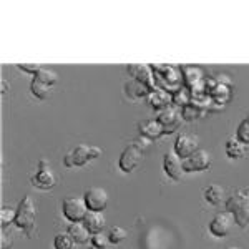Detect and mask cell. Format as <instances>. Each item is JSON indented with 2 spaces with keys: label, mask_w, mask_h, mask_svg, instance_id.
<instances>
[{
  "label": "cell",
  "mask_w": 249,
  "mask_h": 249,
  "mask_svg": "<svg viewBox=\"0 0 249 249\" xmlns=\"http://www.w3.org/2000/svg\"><path fill=\"white\" fill-rule=\"evenodd\" d=\"M128 73L133 80H138V82L144 83L151 91L156 90V83H155V75H153V70L151 67H146V65H128L126 67Z\"/></svg>",
  "instance_id": "14"
},
{
  "label": "cell",
  "mask_w": 249,
  "mask_h": 249,
  "mask_svg": "<svg viewBox=\"0 0 249 249\" xmlns=\"http://www.w3.org/2000/svg\"><path fill=\"white\" fill-rule=\"evenodd\" d=\"M67 232L73 238L75 244H87V243H90V239H91V232L87 230L83 221L82 223H71L70 226H68Z\"/></svg>",
  "instance_id": "18"
},
{
  "label": "cell",
  "mask_w": 249,
  "mask_h": 249,
  "mask_svg": "<svg viewBox=\"0 0 249 249\" xmlns=\"http://www.w3.org/2000/svg\"><path fill=\"white\" fill-rule=\"evenodd\" d=\"M155 75L156 88H161L170 93H175L179 87H183V78L179 77L178 68L170 65H153L151 67Z\"/></svg>",
  "instance_id": "5"
},
{
  "label": "cell",
  "mask_w": 249,
  "mask_h": 249,
  "mask_svg": "<svg viewBox=\"0 0 249 249\" xmlns=\"http://www.w3.org/2000/svg\"><path fill=\"white\" fill-rule=\"evenodd\" d=\"M102 148L98 146H91L87 143H80L73 148L71 151H68L63 158V166L65 168H80L85 166L87 163L93 161V160L102 156Z\"/></svg>",
  "instance_id": "4"
},
{
  "label": "cell",
  "mask_w": 249,
  "mask_h": 249,
  "mask_svg": "<svg viewBox=\"0 0 249 249\" xmlns=\"http://www.w3.org/2000/svg\"><path fill=\"white\" fill-rule=\"evenodd\" d=\"M83 224H85L87 230L90 231L91 234H96V232H103V228H105L107 221L102 213L88 211V214L85 216V219H83Z\"/></svg>",
  "instance_id": "19"
},
{
  "label": "cell",
  "mask_w": 249,
  "mask_h": 249,
  "mask_svg": "<svg viewBox=\"0 0 249 249\" xmlns=\"http://www.w3.org/2000/svg\"><path fill=\"white\" fill-rule=\"evenodd\" d=\"M163 170L175 181H179L184 175V168H183V158H179L175 151L166 153L163 158Z\"/></svg>",
  "instance_id": "13"
},
{
  "label": "cell",
  "mask_w": 249,
  "mask_h": 249,
  "mask_svg": "<svg viewBox=\"0 0 249 249\" xmlns=\"http://www.w3.org/2000/svg\"><path fill=\"white\" fill-rule=\"evenodd\" d=\"M75 241L68 232H58L53 239V248L55 249H73Z\"/></svg>",
  "instance_id": "28"
},
{
  "label": "cell",
  "mask_w": 249,
  "mask_h": 249,
  "mask_svg": "<svg viewBox=\"0 0 249 249\" xmlns=\"http://www.w3.org/2000/svg\"><path fill=\"white\" fill-rule=\"evenodd\" d=\"M35 221H37V206H35L32 196H23V199L17 206V216H15V226L20 231L25 232L32 238L35 232Z\"/></svg>",
  "instance_id": "3"
},
{
  "label": "cell",
  "mask_w": 249,
  "mask_h": 249,
  "mask_svg": "<svg viewBox=\"0 0 249 249\" xmlns=\"http://www.w3.org/2000/svg\"><path fill=\"white\" fill-rule=\"evenodd\" d=\"M62 213L70 223H82L88 214V208L85 199L78 196H68L62 203Z\"/></svg>",
  "instance_id": "7"
},
{
  "label": "cell",
  "mask_w": 249,
  "mask_h": 249,
  "mask_svg": "<svg viewBox=\"0 0 249 249\" xmlns=\"http://www.w3.org/2000/svg\"><path fill=\"white\" fill-rule=\"evenodd\" d=\"M150 142H151V140L142 136V138L133 140V142L128 144V146L122 151V155H120V160H118V168H120V170H122L123 173H131V171H133L135 168L142 163L144 151L150 148Z\"/></svg>",
  "instance_id": "1"
},
{
  "label": "cell",
  "mask_w": 249,
  "mask_h": 249,
  "mask_svg": "<svg viewBox=\"0 0 249 249\" xmlns=\"http://www.w3.org/2000/svg\"><path fill=\"white\" fill-rule=\"evenodd\" d=\"M30 91H32V95L37 96V98L45 100L47 96L52 93V87L47 85V83H43V82H40L38 78H34L30 83Z\"/></svg>",
  "instance_id": "24"
},
{
  "label": "cell",
  "mask_w": 249,
  "mask_h": 249,
  "mask_svg": "<svg viewBox=\"0 0 249 249\" xmlns=\"http://www.w3.org/2000/svg\"><path fill=\"white\" fill-rule=\"evenodd\" d=\"M138 130H140V135L148 140L161 138L164 135V130L158 120H143V122L138 123Z\"/></svg>",
  "instance_id": "15"
},
{
  "label": "cell",
  "mask_w": 249,
  "mask_h": 249,
  "mask_svg": "<svg viewBox=\"0 0 249 249\" xmlns=\"http://www.w3.org/2000/svg\"><path fill=\"white\" fill-rule=\"evenodd\" d=\"M232 224H234V218L231 213H218L210 223V232L214 238H226L232 230Z\"/></svg>",
  "instance_id": "9"
},
{
  "label": "cell",
  "mask_w": 249,
  "mask_h": 249,
  "mask_svg": "<svg viewBox=\"0 0 249 249\" xmlns=\"http://www.w3.org/2000/svg\"><path fill=\"white\" fill-rule=\"evenodd\" d=\"M193 98V93L190 91L188 87H179L175 93H171V103H175L176 107H186L188 103L191 102Z\"/></svg>",
  "instance_id": "23"
},
{
  "label": "cell",
  "mask_w": 249,
  "mask_h": 249,
  "mask_svg": "<svg viewBox=\"0 0 249 249\" xmlns=\"http://www.w3.org/2000/svg\"><path fill=\"white\" fill-rule=\"evenodd\" d=\"M146 98H148L150 107L155 108V110H158V111L171 107V93L166 90H161V88H156V90L150 91V95H148Z\"/></svg>",
  "instance_id": "16"
},
{
  "label": "cell",
  "mask_w": 249,
  "mask_h": 249,
  "mask_svg": "<svg viewBox=\"0 0 249 249\" xmlns=\"http://www.w3.org/2000/svg\"><path fill=\"white\" fill-rule=\"evenodd\" d=\"M160 123H161L163 130H164V135H170L173 131H176L181 124L183 118H181V111H178V108L175 107H168L161 110L156 116Z\"/></svg>",
  "instance_id": "11"
},
{
  "label": "cell",
  "mask_w": 249,
  "mask_h": 249,
  "mask_svg": "<svg viewBox=\"0 0 249 249\" xmlns=\"http://www.w3.org/2000/svg\"><path fill=\"white\" fill-rule=\"evenodd\" d=\"M15 216H17V210L2 206V210H0V228H2V231H5L10 224H15Z\"/></svg>",
  "instance_id": "26"
},
{
  "label": "cell",
  "mask_w": 249,
  "mask_h": 249,
  "mask_svg": "<svg viewBox=\"0 0 249 249\" xmlns=\"http://www.w3.org/2000/svg\"><path fill=\"white\" fill-rule=\"evenodd\" d=\"M30 183L34 188L42 191H50L57 186V176H55V173L50 166V161L47 158H40L37 171L30 178Z\"/></svg>",
  "instance_id": "6"
},
{
  "label": "cell",
  "mask_w": 249,
  "mask_h": 249,
  "mask_svg": "<svg viewBox=\"0 0 249 249\" xmlns=\"http://www.w3.org/2000/svg\"><path fill=\"white\" fill-rule=\"evenodd\" d=\"M198 148V136L191 135V133H179L175 140V153L179 158L186 160L188 156H191L193 153H196Z\"/></svg>",
  "instance_id": "12"
},
{
  "label": "cell",
  "mask_w": 249,
  "mask_h": 249,
  "mask_svg": "<svg viewBox=\"0 0 249 249\" xmlns=\"http://www.w3.org/2000/svg\"><path fill=\"white\" fill-rule=\"evenodd\" d=\"M226 211L231 213L239 228L249 226V190H238L226 199Z\"/></svg>",
  "instance_id": "2"
},
{
  "label": "cell",
  "mask_w": 249,
  "mask_h": 249,
  "mask_svg": "<svg viewBox=\"0 0 249 249\" xmlns=\"http://www.w3.org/2000/svg\"><path fill=\"white\" fill-rule=\"evenodd\" d=\"M34 78H38L40 82L47 83V85L53 87L55 83L58 82V73L55 70H52V68H47V67H42L40 68V71L37 75H35Z\"/></svg>",
  "instance_id": "27"
},
{
  "label": "cell",
  "mask_w": 249,
  "mask_h": 249,
  "mask_svg": "<svg viewBox=\"0 0 249 249\" xmlns=\"http://www.w3.org/2000/svg\"><path fill=\"white\" fill-rule=\"evenodd\" d=\"M224 151H226V156L231 160H239L244 158L248 155V144L241 143L238 138H230L224 144Z\"/></svg>",
  "instance_id": "17"
},
{
  "label": "cell",
  "mask_w": 249,
  "mask_h": 249,
  "mask_svg": "<svg viewBox=\"0 0 249 249\" xmlns=\"http://www.w3.org/2000/svg\"><path fill=\"white\" fill-rule=\"evenodd\" d=\"M83 199L87 203L88 211L103 213L108 206V193L105 188H100V186L88 188L83 193Z\"/></svg>",
  "instance_id": "8"
},
{
  "label": "cell",
  "mask_w": 249,
  "mask_h": 249,
  "mask_svg": "<svg viewBox=\"0 0 249 249\" xmlns=\"http://www.w3.org/2000/svg\"><path fill=\"white\" fill-rule=\"evenodd\" d=\"M150 88H148L144 83L138 82V80H128L126 83H124V93H126L130 98L133 100H140V98H144V96L150 95Z\"/></svg>",
  "instance_id": "20"
},
{
  "label": "cell",
  "mask_w": 249,
  "mask_h": 249,
  "mask_svg": "<svg viewBox=\"0 0 249 249\" xmlns=\"http://www.w3.org/2000/svg\"><path fill=\"white\" fill-rule=\"evenodd\" d=\"M203 196L206 199V203L213 204V206H218V204L223 203L224 198V188L221 184H210V186L204 188Z\"/></svg>",
  "instance_id": "21"
},
{
  "label": "cell",
  "mask_w": 249,
  "mask_h": 249,
  "mask_svg": "<svg viewBox=\"0 0 249 249\" xmlns=\"http://www.w3.org/2000/svg\"><path fill=\"white\" fill-rule=\"evenodd\" d=\"M203 113H204V110L196 102H193V100L186 107L181 108V118L184 122H195V120L199 118Z\"/></svg>",
  "instance_id": "22"
},
{
  "label": "cell",
  "mask_w": 249,
  "mask_h": 249,
  "mask_svg": "<svg viewBox=\"0 0 249 249\" xmlns=\"http://www.w3.org/2000/svg\"><path fill=\"white\" fill-rule=\"evenodd\" d=\"M40 68H42L40 65H25V63H23V65H18V70L27 71V73H32L34 77L40 71Z\"/></svg>",
  "instance_id": "32"
},
{
  "label": "cell",
  "mask_w": 249,
  "mask_h": 249,
  "mask_svg": "<svg viewBox=\"0 0 249 249\" xmlns=\"http://www.w3.org/2000/svg\"><path fill=\"white\" fill-rule=\"evenodd\" d=\"M183 71H184L183 82H184V87H188V88H195V83L199 82V80L203 78V73H201V70H199V68L184 67Z\"/></svg>",
  "instance_id": "25"
},
{
  "label": "cell",
  "mask_w": 249,
  "mask_h": 249,
  "mask_svg": "<svg viewBox=\"0 0 249 249\" xmlns=\"http://www.w3.org/2000/svg\"><path fill=\"white\" fill-rule=\"evenodd\" d=\"M236 138H238L241 143L249 146V113L241 120V123L238 124V128H236Z\"/></svg>",
  "instance_id": "29"
},
{
  "label": "cell",
  "mask_w": 249,
  "mask_h": 249,
  "mask_svg": "<svg viewBox=\"0 0 249 249\" xmlns=\"http://www.w3.org/2000/svg\"><path fill=\"white\" fill-rule=\"evenodd\" d=\"M0 248L2 249H10L12 248V238L9 239V236H7L5 232H2V244H0Z\"/></svg>",
  "instance_id": "33"
},
{
  "label": "cell",
  "mask_w": 249,
  "mask_h": 249,
  "mask_svg": "<svg viewBox=\"0 0 249 249\" xmlns=\"http://www.w3.org/2000/svg\"><path fill=\"white\" fill-rule=\"evenodd\" d=\"M108 241H110L111 244H120L122 241L126 239V236H128V232L122 226H113L110 231H108Z\"/></svg>",
  "instance_id": "30"
},
{
  "label": "cell",
  "mask_w": 249,
  "mask_h": 249,
  "mask_svg": "<svg viewBox=\"0 0 249 249\" xmlns=\"http://www.w3.org/2000/svg\"><path fill=\"white\" fill-rule=\"evenodd\" d=\"M226 249H241V248H238V246H230V248H226Z\"/></svg>",
  "instance_id": "34"
},
{
  "label": "cell",
  "mask_w": 249,
  "mask_h": 249,
  "mask_svg": "<svg viewBox=\"0 0 249 249\" xmlns=\"http://www.w3.org/2000/svg\"><path fill=\"white\" fill-rule=\"evenodd\" d=\"M211 166V155L206 150H198L196 153L188 156L186 160H183V168L184 173H199L206 171Z\"/></svg>",
  "instance_id": "10"
},
{
  "label": "cell",
  "mask_w": 249,
  "mask_h": 249,
  "mask_svg": "<svg viewBox=\"0 0 249 249\" xmlns=\"http://www.w3.org/2000/svg\"><path fill=\"white\" fill-rule=\"evenodd\" d=\"M107 249H116V248H107Z\"/></svg>",
  "instance_id": "35"
},
{
  "label": "cell",
  "mask_w": 249,
  "mask_h": 249,
  "mask_svg": "<svg viewBox=\"0 0 249 249\" xmlns=\"http://www.w3.org/2000/svg\"><path fill=\"white\" fill-rule=\"evenodd\" d=\"M108 236L103 234V232H96V234H91L90 244L93 249H107L108 248Z\"/></svg>",
  "instance_id": "31"
}]
</instances>
